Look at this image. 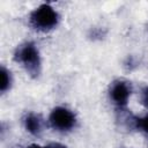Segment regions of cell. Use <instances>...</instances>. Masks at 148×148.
I'll list each match as a JSON object with an SVG mask.
<instances>
[{
	"label": "cell",
	"instance_id": "1",
	"mask_svg": "<svg viewBox=\"0 0 148 148\" xmlns=\"http://www.w3.org/2000/svg\"><path fill=\"white\" fill-rule=\"evenodd\" d=\"M15 60L25 68L32 76L37 77L40 73V56L38 49L32 42H27L20 45L15 51Z\"/></svg>",
	"mask_w": 148,
	"mask_h": 148
},
{
	"label": "cell",
	"instance_id": "2",
	"mask_svg": "<svg viewBox=\"0 0 148 148\" xmlns=\"http://www.w3.org/2000/svg\"><path fill=\"white\" fill-rule=\"evenodd\" d=\"M59 21L58 13L47 3L40 5L30 14V24L39 31H49L53 29Z\"/></svg>",
	"mask_w": 148,
	"mask_h": 148
},
{
	"label": "cell",
	"instance_id": "3",
	"mask_svg": "<svg viewBox=\"0 0 148 148\" xmlns=\"http://www.w3.org/2000/svg\"><path fill=\"white\" fill-rule=\"evenodd\" d=\"M50 124L51 126L60 132H65V131H69L71 128L74 127L75 123H76V118L75 114L62 106H58L54 108L50 114Z\"/></svg>",
	"mask_w": 148,
	"mask_h": 148
},
{
	"label": "cell",
	"instance_id": "4",
	"mask_svg": "<svg viewBox=\"0 0 148 148\" xmlns=\"http://www.w3.org/2000/svg\"><path fill=\"white\" fill-rule=\"evenodd\" d=\"M130 95H131V88L124 81L114 82L110 89V97L113 101V103L117 104L118 106H125L127 104Z\"/></svg>",
	"mask_w": 148,
	"mask_h": 148
},
{
	"label": "cell",
	"instance_id": "5",
	"mask_svg": "<svg viewBox=\"0 0 148 148\" xmlns=\"http://www.w3.org/2000/svg\"><path fill=\"white\" fill-rule=\"evenodd\" d=\"M24 127L29 133H31L34 135H37L42 131V120L37 114L29 113L24 118Z\"/></svg>",
	"mask_w": 148,
	"mask_h": 148
},
{
	"label": "cell",
	"instance_id": "6",
	"mask_svg": "<svg viewBox=\"0 0 148 148\" xmlns=\"http://www.w3.org/2000/svg\"><path fill=\"white\" fill-rule=\"evenodd\" d=\"M10 82H12L10 73L5 67H1V83H0V90H1V92H5L10 87Z\"/></svg>",
	"mask_w": 148,
	"mask_h": 148
},
{
	"label": "cell",
	"instance_id": "7",
	"mask_svg": "<svg viewBox=\"0 0 148 148\" xmlns=\"http://www.w3.org/2000/svg\"><path fill=\"white\" fill-rule=\"evenodd\" d=\"M136 124H138V126H139L142 131H145L146 133H148V114L145 116L143 118L138 119V120H136Z\"/></svg>",
	"mask_w": 148,
	"mask_h": 148
},
{
	"label": "cell",
	"instance_id": "8",
	"mask_svg": "<svg viewBox=\"0 0 148 148\" xmlns=\"http://www.w3.org/2000/svg\"><path fill=\"white\" fill-rule=\"evenodd\" d=\"M142 103L148 108V87L145 88V90L142 92Z\"/></svg>",
	"mask_w": 148,
	"mask_h": 148
},
{
	"label": "cell",
	"instance_id": "9",
	"mask_svg": "<svg viewBox=\"0 0 148 148\" xmlns=\"http://www.w3.org/2000/svg\"><path fill=\"white\" fill-rule=\"evenodd\" d=\"M44 148H67V147H66V146H64V145H61V143L53 142V143L47 145V146H46V147H44Z\"/></svg>",
	"mask_w": 148,
	"mask_h": 148
}]
</instances>
